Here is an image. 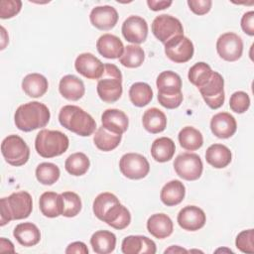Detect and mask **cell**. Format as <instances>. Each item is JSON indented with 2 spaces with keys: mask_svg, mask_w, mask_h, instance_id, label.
Returning <instances> with one entry per match:
<instances>
[{
  "mask_svg": "<svg viewBox=\"0 0 254 254\" xmlns=\"http://www.w3.org/2000/svg\"><path fill=\"white\" fill-rule=\"evenodd\" d=\"M51 118L49 108L41 102L32 101L20 105L14 115L16 127L24 132L45 127Z\"/></svg>",
  "mask_w": 254,
  "mask_h": 254,
  "instance_id": "cell-1",
  "label": "cell"
},
{
  "mask_svg": "<svg viewBox=\"0 0 254 254\" xmlns=\"http://www.w3.org/2000/svg\"><path fill=\"white\" fill-rule=\"evenodd\" d=\"M59 121L63 127L82 137L92 135L96 128V122L92 116L76 105L62 107L59 113Z\"/></svg>",
  "mask_w": 254,
  "mask_h": 254,
  "instance_id": "cell-2",
  "label": "cell"
},
{
  "mask_svg": "<svg viewBox=\"0 0 254 254\" xmlns=\"http://www.w3.org/2000/svg\"><path fill=\"white\" fill-rule=\"evenodd\" d=\"M0 225L4 226L11 220L24 219L30 216L33 209V200L29 192L21 190L11 193L0 200Z\"/></svg>",
  "mask_w": 254,
  "mask_h": 254,
  "instance_id": "cell-3",
  "label": "cell"
},
{
  "mask_svg": "<svg viewBox=\"0 0 254 254\" xmlns=\"http://www.w3.org/2000/svg\"><path fill=\"white\" fill-rule=\"evenodd\" d=\"M69 145L65 134L58 130H41L35 140L37 153L43 158H54L64 154Z\"/></svg>",
  "mask_w": 254,
  "mask_h": 254,
  "instance_id": "cell-4",
  "label": "cell"
},
{
  "mask_svg": "<svg viewBox=\"0 0 254 254\" xmlns=\"http://www.w3.org/2000/svg\"><path fill=\"white\" fill-rule=\"evenodd\" d=\"M97 94L106 103L117 101L122 95V73L113 64H105L104 71L97 82Z\"/></svg>",
  "mask_w": 254,
  "mask_h": 254,
  "instance_id": "cell-5",
  "label": "cell"
},
{
  "mask_svg": "<svg viewBox=\"0 0 254 254\" xmlns=\"http://www.w3.org/2000/svg\"><path fill=\"white\" fill-rule=\"evenodd\" d=\"M1 152L5 161L15 167L25 165L30 157V149L18 135L7 136L1 144Z\"/></svg>",
  "mask_w": 254,
  "mask_h": 254,
  "instance_id": "cell-6",
  "label": "cell"
},
{
  "mask_svg": "<svg viewBox=\"0 0 254 254\" xmlns=\"http://www.w3.org/2000/svg\"><path fill=\"white\" fill-rule=\"evenodd\" d=\"M177 175L186 181H195L200 178L203 165L200 157L194 153H183L174 161Z\"/></svg>",
  "mask_w": 254,
  "mask_h": 254,
  "instance_id": "cell-7",
  "label": "cell"
},
{
  "mask_svg": "<svg viewBox=\"0 0 254 254\" xmlns=\"http://www.w3.org/2000/svg\"><path fill=\"white\" fill-rule=\"evenodd\" d=\"M152 32L160 42L166 44L169 40L184 35V28L179 19L168 14H162L154 19Z\"/></svg>",
  "mask_w": 254,
  "mask_h": 254,
  "instance_id": "cell-8",
  "label": "cell"
},
{
  "mask_svg": "<svg viewBox=\"0 0 254 254\" xmlns=\"http://www.w3.org/2000/svg\"><path fill=\"white\" fill-rule=\"evenodd\" d=\"M198 90L207 106L211 109H217L224 103V79L217 71H212L210 78Z\"/></svg>",
  "mask_w": 254,
  "mask_h": 254,
  "instance_id": "cell-9",
  "label": "cell"
},
{
  "mask_svg": "<svg viewBox=\"0 0 254 254\" xmlns=\"http://www.w3.org/2000/svg\"><path fill=\"white\" fill-rule=\"evenodd\" d=\"M119 169L124 177L130 180H140L149 174L150 164L141 154L127 153L121 157Z\"/></svg>",
  "mask_w": 254,
  "mask_h": 254,
  "instance_id": "cell-10",
  "label": "cell"
},
{
  "mask_svg": "<svg viewBox=\"0 0 254 254\" xmlns=\"http://www.w3.org/2000/svg\"><path fill=\"white\" fill-rule=\"evenodd\" d=\"M193 52L192 42L184 35L177 36L165 44V54L174 63L189 62L192 58Z\"/></svg>",
  "mask_w": 254,
  "mask_h": 254,
  "instance_id": "cell-11",
  "label": "cell"
},
{
  "mask_svg": "<svg viewBox=\"0 0 254 254\" xmlns=\"http://www.w3.org/2000/svg\"><path fill=\"white\" fill-rule=\"evenodd\" d=\"M216 51L224 61L235 62L241 58L243 53L242 39L235 33H224L217 39Z\"/></svg>",
  "mask_w": 254,
  "mask_h": 254,
  "instance_id": "cell-12",
  "label": "cell"
},
{
  "mask_svg": "<svg viewBox=\"0 0 254 254\" xmlns=\"http://www.w3.org/2000/svg\"><path fill=\"white\" fill-rule=\"evenodd\" d=\"M123 37L126 41L135 44L144 43L148 36V24L140 16H129L122 24Z\"/></svg>",
  "mask_w": 254,
  "mask_h": 254,
  "instance_id": "cell-13",
  "label": "cell"
},
{
  "mask_svg": "<svg viewBox=\"0 0 254 254\" xmlns=\"http://www.w3.org/2000/svg\"><path fill=\"white\" fill-rule=\"evenodd\" d=\"M74 67L78 73L89 79H99L104 71L102 62L90 53H83L77 56Z\"/></svg>",
  "mask_w": 254,
  "mask_h": 254,
  "instance_id": "cell-14",
  "label": "cell"
},
{
  "mask_svg": "<svg viewBox=\"0 0 254 254\" xmlns=\"http://www.w3.org/2000/svg\"><path fill=\"white\" fill-rule=\"evenodd\" d=\"M179 225L188 231H196L202 228L206 221L204 211L195 205H187L178 214Z\"/></svg>",
  "mask_w": 254,
  "mask_h": 254,
  "instance_id": "cell-15",
  "label": "cell"
},
{
  "mask_svg": "<svg viewBox=\"0 0 254 254\" xmlns=\"http://www.w3.org/2000/svg\"><path fill=\"white\" fill-rule=\"evenodd\" d=\"M92 26L98 30L107 31L115 27L118 21V13L116 9L109 5L94 7L89 15Z\"/></svg>",
  "mask_w": 254,
  "mask_h": 254,
  "instance_id": "cell-16",
  "label": "cell"
},
{
  "mask_svg": "<svg viewBox=\"0 0 254 254\" xmlns=\"http://www.w3.org/2000/svg\"><path fill=\"white\" fill-rule=\"evenodd\" d=\"M210 129L213 135L217 138L227 139L236 132L237 123L230 113L219 112L211 118Z\"/></svg>",
  "mask_w": 254,
  "mask_h": 254,
  "instance_id": "cell-17",
  "label": "cell"
},
{
  "mask_svg": "<svg viewBox=\"0 0 254 254\" xmlns=\"http://www.w3.org/2000/svg\"><path fill=\"white\" fill-rule=\"evenodd\" d=\"M121 250L124 254H155L156 244L153 240L143 235H129L122 241Z\"/></svg>",
  "mask_w": 254,
  "mask_h": 254,
  "instance_id": "cell-18",
  "label": "cell"
},
{
  "mask_svg": "<svg viewBox=\"0 0 254 254\" xmlns=\"http://www.w3.org/2000/svg\"><path fill=\"white\" fill-rule=\"evenodd\" d=\"M158 95L173 96L182 93V78L172 70L162 71L157 77Z\"/></svg>",
  "mask_w": 254,
  "mask_h": 254,
  "instance_id": "cell-19",
  "label": "cell"
},
{
  "mask_svg": "<svg viewBox=\"0 0 254 254\" xmlns=\"http://www.w3.org/2000/svg\"><path fill=\"white\" fill-rule=\"evenodd\" d=\"M101 123L102 126L108 131L122 135L124 132L127 131L129 120L127 115L123 111L111 108L103 111L101 115Z\"/></svg>",
  "mask_w": 254,
  "mask_h": 254,
  "instance_id": "cell-20",
  "label": "cell"
},
{
  "mask_svg": "<svg viewBox=\"0 0 254 254\" xmlns=\"http://www.w3.org/2000/svg\"><path fill=\"white\" fill-rule=\"evenodd\" d=\"M98 53L106 59H118L124 52L122 41L115 35L103 34L96 42Z\"/></svg>",
  "mask_w": 254,
  "mask_h": 254,
  "instance_id": "cell-21",
  "label": "cell"
},
{
  "mask_svg": "<svg viewBox=\"0 0 254 254\" xmlns=\"http://www.w3.org/2000/svg\"><path fill=\"white\" fill-rule=\"evenodd\" d=\"M101 221L109 226L121 230L126 228L131 222V214L129 210L119 202L114 203L102 216Z\"/></svg>",
  "mask_w": 254,
  "mask_h": 254,
  "instance_id": "cell-22",
  "label": "cell"
},
{
  "mask_svg": "<svg viewBox=\"0 0 254 254\" xmlns=\"http://www.w3.org/2000/svg\"><path fill=\"white\" fill-rule=\"evenodd\" d=\"M147 229L151 235L158 239L170 236L174 230V224L170 216L165 213H155L148 218Z\"/></svg>",
  "mask_w": 254,
  "mask_h": 254,
  "instance_id": "cell-23",
  "label": "cell"
},
{
  "mask_svg": "<svg viewBox=\"0 0 254 254\" xmlns=\"http://www.w3.org/2000/svg\"><path fill=\"white\" fill-rule=\"evenodd\" d=\"M59 90L65 99L76 101L84 95L85 87L80 78L73 74H66L60 80Z\"/></svg>",
  "mask_w": 254,
  "mask_h": 254,
  "instance_id": "cell-24",
  "label": "cell"
},
{
  "mask_svg": "<svg viewBox=\"0 0 254 254\" xmlns=\"http://www.w3.org/2000/svg\"><path fill=\"white\" fill-rule=\"evenodd\" d=\"M186 194V187L179 180L167 183L161 190L160 198L167 206H174L183 201Z\"/></svg>",
  "mask_w": 254,
  "mask_h": 254,
  "instance_id": "cell-25",
  "label": "cell"
},
{
  "mask_svg": "<svg viewBox=\"0 0 254 254\" xmlns=\"http://www.w3.org/2000/svg\"><path fill=\"white\" fill-rule=\"evenodd\" d=\"M16 240L25 247L37 245L41 240V232L36 224L32 222H23L18 224L13 231Z\"/></svg>",
  "mask_w": 254,
  "mask_h": 254,
  "instance_id": "cell-26",
  "label": "cell"
},
{
  "mask_svg": "<svg viewBox=\"0 0 254 254\" xmlns=\"http://www.w3.org/2000/svg\"><path fill=\"white\" fill-rule=\"evenodd\" d=\"M232 159L231 151L222 144H212L205 152L206 162L215 169H223L227 167Z\"/></svg>",
  "mask_w": 254,
  "mask_h": 254,
  "instance_id": "cell-27",
  "label": "cell"
},
{
  "mask_svg": "<svg viewBox=\"0 0 254 254\" xmlns=\"http://www.w3.org/2000/svg\"><path fill=\"white\" fill-rule=\"evenodd\" d=\"M49 87L48 79L40 73L34 72L27 74L22 80V89L24 92L34 98L43 96Z\"/></svg>",
  "mask_w": 254,
  "mask_h": 254,
  "instance_id": "cell-28",
  "label": "cell"
},
{
  "mask_svg": "<svg viewBox=\"0 0 254 254\" xmlns=\"http://www.w3.org/2000/svg\"><path fill=\"white\" fill-rule=\"evenodd\" d=\"M143 127L152 134L163 132L167 126V117L165 113L156 108L152 107L147 109L142 117Z\"/></svg>",
  "mask_w": 254,
  "mask_h": 254,
  "instance_id": "cell-29",
  "label": "cell"
},
{
  "mask_svg": "<svg viewBox=\"0 0 254 254\" xmlns=\"http://www.w3.org/2000/svg\"><path fill=\"white\" fill-rule=\"evenodd\" d=\"M39 207L47 217L54 218L62 215V195L54 191L42 193L39 199Z\"/></svg>",
  "mask_w": 254,
  "mask_h": 254,
  "instance_id": "cell-30",
  "label": "cell"
},
{
  "mask_svg": "<svg viewBox=\"0 0 254 254\" xmlns=\"http://www.w3.org/2000/svg\"><path fill=\"white\" fill-rule=\"evenodd\" d=\"M92 249L97 254L111 253L116 246V236L108 230H98L90 238Z\"/></svg>",
  "mask_w": 254,
  "mask_h": 254,
  "instance_id": "cell-31",
  "label": "cell"
},
{
  "mask_svg": "<svg viewBox=\"0 0 254 254\" xmlns=\"http://www.w3.org/2000/svg\"><path fill=\"white\" fill-rule=\"evenodd\" d=\"M176 152L175 142L169 137H160L156 139L151 146V155L159 163L170 161Z\"/></svg>",
  "mask_w": 254,
  "mask_h": 254,
  "instance_id": "cell-32",
  "label": "cell"
},
{
  "mask_svg": "<svg viewBox=\"0 0 254 254\" xmlns=\"http://www.w3.org/2000/svg\"><path fill=\"white\" fill-rule=\"evenodd\" d=\"M121 138L122 135L110 132L101 125L94 134L93 142L99 150L103 152H109L118 147L121 142Z\"/></svg>",
  "mask_w": 254,
  "mask_h": 254,
  "instance_id": "cell-33",
  "label": "cell"
},
{
  "mask_svg": "<svg viewBox=\"0 0 254 254\" xmlns=\"http://www.w3.org/2000/svg\"><path fill=\"white\" fill-rule=\"evenodd\" d=\"M178 138L181 147L188 151H195L203 144L202 134L191 126L184 127L180 131Z\"/></svg>",
  "mask_w": 254,
  "mask_h": 254,
  "instance_id": "cell-34",
  "label": "cell"
},
{
  "mask_svg": "<svg viewBox=\"0 0 254 254\" xmlns=\"http://www.w3.org/2000/svg\"><path fill=\"white\" fill-rule=\"evenodd\" d=\"M129 97L135 106L143 107L151 102L153 90L146 82H135L129 89Z\"/></svg>",
  "mask_w": 254,
  "mask_h": 254,
  "instance_id": "cell-35",
  "label": "cell"
},
{
  "mask_svg": "<svg viewBox=\"0 0 254 254\" xmlns=\"http://www.w3.org/2000/svg\"><path fill=\"white\" fill-rule=\"evenodd\" d=\"M89 166L90 162L88 157L81 152L69 155L64 163V168L66 172L75 177L84 175L88 171Z\"/></svg>",
  "mask_w": 254,
  "mask_h": 254,
  "instance_id": "cell-36",
  "label": "cell"
},
{
  "mask_svg": "<svg viewBox=\"0 0 254 254\" xmlns=\"http://www.w3.org/2000/svg\"><path fill=\"white\" fill-rule=\"evenodd\" d=\"M145 60V53L140 46L128 45L124 48L122 56L119 58V62L122 65L135 68L140 66Z\"/></svg>",
  "mask_w": 254,
  "mask_h": 254,
  "instance_id": "cell-37",
  "label": "cell"
},
{
  "mask_svg": "<svg viewBox=\"0 0 254 254\" xmlns=\"http://www.w3.org/2000/svg\"><path fill=\"white\" fill-rule=\"evenodd\" d=\"M61 172L59 167L53 163H41L36 168V178L37 180L46 186L54 185L60 178Z\"/></svg>",
  "mask_w": 254,
  "mask_h": 254,
  "instance_id": "cell-38",
  "label": "cell"
},
{
  "mask_svg": "<svg viewBox=\"0 0 254 254\" xmlns=\"http://www.w3.org/2000/svg\"><path fill=\"white\" fill-rule=\"evenodd\" d=\"M62 195V215L65 217H74L81 210V199L73 191H64Z\"/></svg>",
  "mask_w": 254,
  "mask_h": 254,
  "instance_id": "cell-39",
  "label": "cell"
},
{
  "mask_svg": "<svg viewBox=\"0 0 254 254\" xmlns=\"http://www.w3.org/2000/svg\"><path fill=\"white\" fill-rule=\"evenodd\" d=\"M212 69L211 67L203 63V62H199L194 64L189 70V80L195 85L197 88L201 87L203 84H205V82L210 78L211 74H212Z\"/></svg>",
  "mask_w": 254,
  "mask_h": 254,
  "instance_id": "cell-40",
  "label": "cell"
},
{
  "mask_svg": "<svg viewBox=\"0 0 254 254\" xmlns=\"http://www.w3.org/2000/svg\"><path fill=\"white\" fill-rule=\"evenodd\" d=\"M116 202H119V199L115 194L111 192H101L95 197L93 201V213L100 220L104 213Z\"/></svg>",
  "mask_w": 254,
  "mask_h": 254,
  "instance_id": "cell-41",
  "label": "cell"
},
{
  "mask_svg": "<svg viewBox=\"0 0 254 254\" xmlns=\"http://www.w3.org/2000/svg\"><path fill=\"white\" fill-rule=\"evenodd\" d=\"M230 109L236 113H244L250 106V97L244 91H235L229 99Z\"/></svg>",
  "mask_w": 254,
  "mask_h": 254,
  "instance_id": "cell-42",
  "label": "cell"
},
{
  "mask_svg": "<svg viewBox=\"0 0 254 254\" xmlns=\"http://www.w3.org/2000/svg\"><path fill=\"white\" fill-rule=\"evenodd\" d=\"M236 247L243 253L254 252V231L253 229H247L241 231L235 240Z\"/></svg>",
  "mask_w": 254,
  "mask_h": 254,
  "instance_id": "cell-43",
  "label": "cell"
},
{
  "mask_svg": "<svg viewBox=\"0 0 254 254\" xmlns=\"http://www.w3.org/2000/svg\"><path fill=\"white\" fill-rule=\"evenodd\" d=\"M22 8L20 0H1L0 2V17L1 19H10L16 16Z\"/></svg>",
  "mask_w": 254,
  "mask_h": 254,
  "instance_id": "cell-44",
  "label": "cell"
},
{
  "mask_svg": "<svg viewBox=\"0 0 254 254\" xmlns=\"http://www.w3.org/2000/svg\"><path fill=\"white\" fill-rule=\"evenodd\" d=\"M190 9L196 15H204L209 12L212 2L211 0H189Z\"/></svg>",
  "mask_w": 254,
  "mask_h": 254,
  "instance_id": "cell-45",
  "label": "cell"
},
{
  "mask_svg": "<svg viewBox=\"0 0 254 254\" xmlns=\"http://www.w3.org/2000/svg\"><path fill=\"white\" fill-rule=\"evenodd\" d=\"M158 101L163 107L167 109H175L179 107L183 102V93L178 95H173V96L158 95Z\"/></svg>",
  "mask_w": 254,
  "mask_h": 254,
  "instance_id": "cell-46",
  "label": "cell"
},
{
  "mask_svg": "<svg viewBox=\"0 0 254 254\" xmlns=\"http://www.w3.org/2000/svg\"><path fill=\"white\" fill-rule=\"evenodd\" d=\"M241 28L249 36H254V12H246L241 18Z\"/></svg>",
  "mask_w": 254,
  "mask_h": 254,
  "instance_id": "cell-47",
  "label": "cell"
},
{
  "mask_svg": "<svg viewBox=\"0 0 254 254\" xmlns=\"http://www.w3.org/2000/svg\"><path fill=\"white\" fill-rule=\"evenodd\" d=\"M65 253L69 254V253H80V254H87L88 253V248L86 247V245L81 242V241H76V242H72L70 243L66 249H65Z\"/></svg>",
  "mask_w": 254,
  "mask_h": 254,
  "instance_id": "cell-48",
  "label": "cell"
},
{
  "mask_svg": "<svg viewBox=\"0 0 254 254\" xmlns=\"http://www.w3.org/2000/svg\"><path fill=\"white\" fill-rule=\"evenodd\" d=\"M172 1H157V0H148L147 4L149 6V8L153 11H159V10H164L168 7H170L172 5Z\"/></svg>",
  "mask_w": 254,
  "mask_h": 254,
  "instance_id": "cell-49",
  "label": "cell"
},
{
  "mask_svg": "<svg viewBox=\"0 0 254 254\" xmlns=\"http://www.w3.org/2000/svg\"><path fill=\"white\" fill-rule=\"evenodd\" d=\"M0 251H1V252H4V251L15 252L13 243H12L9 239H6V238H4V237H1V239H0Z\"/></svg>",
  "mask_w": 254,
  "mask_h": 254,
  "instance_id": "cell-50",
  "label": "cell"
},
{
  "mask_svg": "<svg viewBox=\"0 0 254 254\" xmlns=\"http://www.w3.org/2000/svg\"><path fill=\"white\" fill-rule=\"evenodd\" d=\"M183 252L187 253L188 250H186V249H184V248H182L178 245H173L170 248L165 250V253H183Z\"/></svg>",
  "mask_w": 254,
  "mask_h": 254,
  "instance_id": "cell-51",
  "label": "cell"
}]
</instances>
